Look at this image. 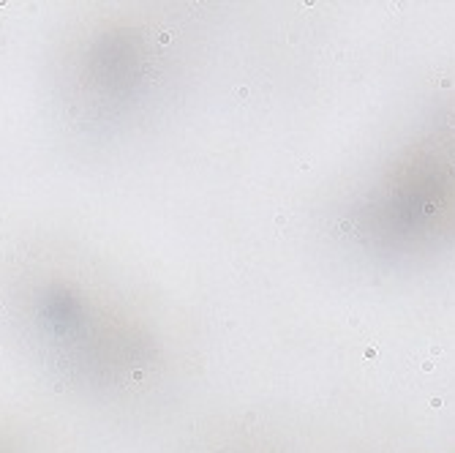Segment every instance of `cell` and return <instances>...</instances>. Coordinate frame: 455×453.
Here are the masks:
<instances>
[{"mask_svg":"<svg viewBox=\"0 0 455 453\" xmlns=\"http://www.w3.org/2000/svg\"><path fill=\"white\" fill-rule=\"evenodd\" d=\"M159 36L131 19H104L77 36L63 57V104L74 123L114 128L134 123L164 82Z\"/></svg>","mask_w":455,"mask_h":453,"instance_id":"cell-2","label":"cell"},{"mask_svg":"<svg viewBox=\"0 0 455 453\" xmlns=\"http://www.w3.org/2000/svg\"><path fill=\"white\" fill-rule=\"evenodd\" d=\"M0 322L30 363L68 383L136 385L164 347L112 282L68 254H25L0 276Z\"/></svg>","mask_w":455,"mask_h":453,"instance_id":"cell-1","label":"cell"}]
</instances>
